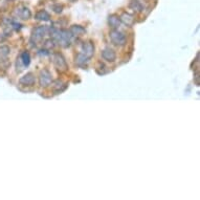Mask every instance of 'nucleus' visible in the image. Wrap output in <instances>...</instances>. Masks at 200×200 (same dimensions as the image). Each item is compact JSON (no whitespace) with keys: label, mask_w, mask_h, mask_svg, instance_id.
I'll use <instances>...</instances> for the list:
<instances>
[{"label":"nucleus","mask_w":200,"mask_h":200,"mask_svg":"<svg viewBox=\"0 0 200 200\" xmlns=\"http://www.w3.org/2000/svg\"><path fill=\"white\" fill-rule=\"evenodd\" d=\"M102 58L108 62H113L116 59V53L114 52L113 49L107 47V48H105L102 52Z\"/></svg>","instance_id":"obj_7"},{"label":"nucleus","mask_w":200,"mask_h":200,"mask_svg":"<svg viewBox=\"0 0 200 200\" xmlns=\"http://www.w3.org/2000/svg\"><path fill=\"white\" fill-rule=\"evenodd\" d=\"M70 1H72V2H74V1H76V0H70Z\"/></svg>","instance_id":"obj_18"},{"label":"nucleus","mask_w":200,"mask_h":200,"mask_svg":"<svg viewBox=\"0 0 200 200\" xmlns=\"http://www.w3.org/2000/svg\"><path fill=\"white\" fill-rule=\"evenodd\" d=\"M10 55V48L8 46H0V63L4 62Z\"/></svg>","instance_id":"obj_12"},{"label":"nucleus","mask_w":200,"mask_h":200,"mask_svg":"<svg viewBox=\"0 0 200 200\" xmlns=\"http://www.w3.org/2000/svg\"><path fill=\"white\" fill-rule=\"evenodd\" d=\"M53 59V64L57 67V69L60 71H66L67 70V63L63 58V56L60 55V53H55L52 57Z\"/></svg>","instance_id":"obj_3"},{"label":"nucleus","mask_w":200,"mask_h":200,"mask_svg":"<svg viewBox=\"0 0 200 200\" xmlns=\"http://www.w3.org/2000/svg\"><path fill=\"white\" fill-rule=\"evenodd\" d=\"M109 38L111 40V42L115 45L123 46L126 43V36H125L122 32H118V29H112L110 32Z\"/></svg>","instance_id":"obj_1"},{"label":"nucleus","mask_w":200,"mask_h":200,"mask_svg":"<svg viewBox=\"0 0 200 200\" xmlns=\"http://www.w3.org/2000/svg\"><path fill=\"white\" fill-rule=\"evenodd\" d=\"M70 32H71V34L74 36H81L82 34H84L86 31L84 28H82V26H80V25H73L72 28H70Z\"/></svg>","instance_id":"obj_15"},{"label":"nucleus","mask_w":200,"mask_h":200,"mask_svg":"<svg viewBox=\"0 0 200 200\" xmlns=\"http://www.w3.org/2000/svg\"><path fill=\"white\" fill-rule=\"evenodd\" d=\"M19 83L24 86H32L36 83V78L32 73H26L19 80Z\"/></svg>","instance_id":"obj_5"},{"label":"nucleus","mask_w":200,"mask_h":200,"mask_svg":"<svg viewBox=\"0 0 200 200\" xmlns=\"http://www.w3.org/2000/svg\"><path fill=\"white\" fill-rule=\"evenodd\" d=\"M52 10L55 13H61L62 10H63V7L61 4H53L52 5Z\"/></svg>","instance_id":"obj_17"},{"label":"nucleus","mask_w":200,"mask_h":200,"mask_svg":"<svg viewBox=\"0 0 200 200\" xmlns=\"http://www.w3.org/2000/svg\"><path fill=\"white\" fill-rule=\"evenodd\" d=\"M108 24L113 28H116L121 24V19L116 15H110L108 17Z\"/></svg>","instance_id":"obj_10"},{"label":"nucleus","mask_w":200,"mask_h":200,"mask_svg":"<svg viewBox=\"0 0 200 200\" xmlns=\"http://www.w3.org/2000/svg\"><path fill=\"white\" fill-rule=\"evenodd\" d=\"M47 31H48V28H47L46 26H39V28H36L34 31H32L31 42L36 43V42H38V41L42 40L44 38V36L47 34Z\"/></svg>","instance_id":"obj_2"},{"label":"nucleus","mask_w":200,"mask_h":200,"mask_svg":"<svg viewBox=\"0 0 200 200\" xmlns=\"http://www.w3.org/2000/svg\"><path fill=\"white\" fill-rule=\"evenodd\" d=\"M94 52V46L93 44H92L91 42H86L82 45V52L84 56H86L87 58L90 59L92 55H93Z\"/></svg>","instance_id":"obj_6"},{"label":"nucleus","mask_w":200,"mask_h":200,"mask_svg":"<svg viewBox=\"0 0 200 200\" xmlns=\"http://www.w3.org/2000/svg\"><path fill=\"white\" fill-rule=\"evenodd\" d=\"M52 79V74L47 69H43L40 72V77H39V82H40V85L42 87H47L48 85H50Z\"/></svg>","instance_id":"obj_4"},{"label":"nucleus","mask_w":200,"mask_h":200,"mask_svg":"<svg viewBox=\"0 0 200 200\" xmlns=\"http://www.w3.org/2000/svg\"><path fill=\"white\" fill-rule=\"evenodd\" d=\"M49 14L47 13L46 11H40V12H38L37 14H36V19H38V20H43V21H48L49 20Z\"/></svg>","instance_id":"obj_14"},{"label":"nucleus","mask_w":200,"mask_h":200,"mask_svg":"<svg viewBox=\"0 0 200 200\" xmlns=\"http://www.w3.org/2000/svg\"><path fill=\"white\" fill-rule=\"evenodd\" d=\"M17 15L22 19H29L32 17V12L29 8L23 7L20 8H17Z\"/></svg>","instance_id":"obj_8"},{"label":"nucleus","mask_w":200,"mask_h":200,"mask_svg":"<svg viewBox=\"0 0 200 200\" xmlns=\"http://www.w3.org/2000/svg\"><path fill=\"white\" fill-rule=\"evenodd\" d=\"M21 61L24 66H28L29 63H31V56H29L28 52H23L21 55Z\"/></svg>","instance_id":"obj_16"},{"label":"nucleus","mask_w":200,"mask_h":200,"mask_svg":"<svg viewBox=\"0 0 200 200\" xmlns=\"http://www.w3.org/2000/svg\"><path fill=\"white\" fill-rule=\"evenodd\" d=\"M130 8L136 12H142L145 10L144 4H142L141 1H138V0H132L130 3Z\"/></svg>","instance_id":"obj_11"},{"label":"nucleus","mask_w":200,"mask_h":200,"mask_svg":"<svg viewBox=\"0 0 200 200\" xmlns=\"http://www.w3.org/2000/svg\"><path fill=\"white\" fill-rule=\"evenodd\" d=\"M88 61H89V58H87V57L84 56L83 53H78L77 57H76V63L78 65H80V66L87 64Z\"/></svg>","instance_id":"obj_13"},{"label":"nucleus","mask_w":200,"mask_h":200,"mask_svg":"<svg viewBox=\"0 0 200 200\" xmlns=\"http://www.w3.org/2000/svg\"><path fill=\"white\" fill-rule=\"evenodd\" d=\"M119 19H121V21L123 23H125L127 26H132L134 24V22H135V20H134L132 15H130L128 13H124Z\"/></svg>","instance_id":"obj_9"}]
</instances>
